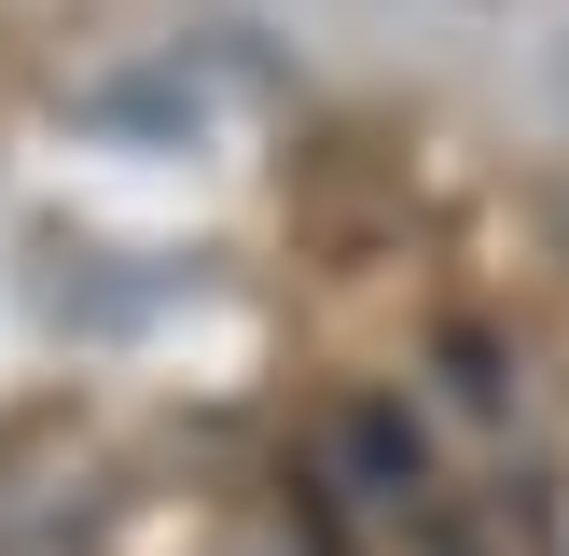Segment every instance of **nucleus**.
I'll list each match as a JSON object with an SVG mask.
<instances>
[{"label": "nucleus", "instance_id": "obj_1", "mask_svg": "<svg viewBox=\"0 0 569 556\" xmlns=\"http://www.w3.org/2000/svg\"><path fill=\"white\" fill-rule=\"evenodd\" d=\"M542 70H556V98H569V42H556V56H542Z\"/></svg>", "mask_w": 569, "mask_h": 556}]
</instances>
